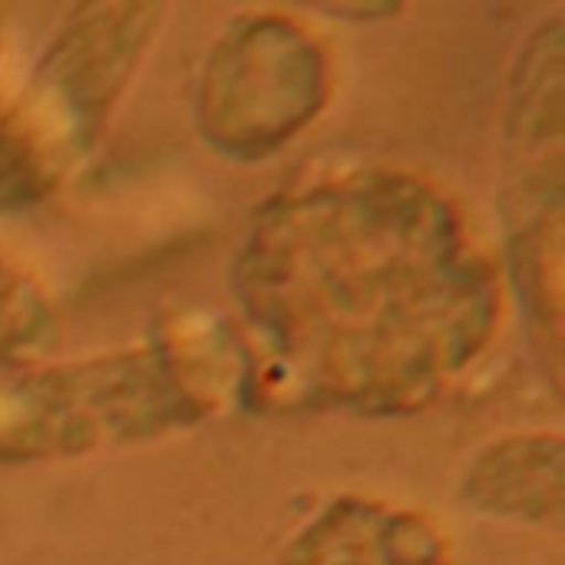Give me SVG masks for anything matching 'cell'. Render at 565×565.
I'll use <instances>...</instances> for the list:
<instances>
[{"label": "cell", "instance_id": "obj_1", "mask_svg": "<svg viewBox=\"0 0 565 565\" xmlns=\"http://www.w3.org/2000/svg\"><path fill=\"white\" fill-rule=\"evenodd\" d=\"M242 371L278 411L407 417L497 341L507 271L430 175L364 166L275 192L232 258Z\"/></svg>", "mask_w": 565, "mask_h": 565}, {"label": "cell", "instance_id": "obj_4", "mask_svg": "<svg viewBox=\"0 0 565 565\" xmlns=\"http://www.w3.org/2000/svg\"><path fill=\"white\" fill-rule=\"evenodd\" d=\"M565 26H536L513 70L503 116V218L510 285L536 354L553 381L563 371L565 205Z\"/></svg>", "mask_w": 565, "mask_h": 565}, {"label": "cell", "instance_id": "obj_9", "mask_svg": "<svg viewBox=\"0 0 565 565\" xmlns=\"http://www.w3.org/2000/svg\"><path fill=\"white\" fill-rule=\"evenodd\" d=\"M3 36H7V13L0 7V53H3Z\"/></svg>", "mask_w": 565, "mask_h": 565}, {"label": "cell", "instance_id": "obj_6", "mask_svg": "<svg viewBox=\"0 0 565 565\" xmlns=\"http://www.w3.org/2000/svg\"><path fill=\"white\" fill-rule=\"evenodd\" d=\"M281 565H450L434 520L381 500L341 497L295 540Z\"/></svg>", "mask_w": 565, "mask_h": 565}, {"label": "cell", "instance_id": "obj_3", "mask_svg": "<svg viewBox=\"0 0 565 565\" xmlns=\"http://www.w3.org/2000/svg\"><path fill=\"white\" fill-rule=\"evenodd\" d=\"M166 17V3H79L0 116V215L40 205L96 146Z\"/></svg>", "mask_w": 565, "mask_h": 565}, {"label": "cell", "instance_id": "obj_5", "mask_svg": "<svg viewBox=\"0 0 565 565\" xmlns=\"http://www.w3.org/2000/svg\"><path fill=\"white\" fill-rule=\"evenodd\" d=\"M331 103V50L301 17L248 10L212 40L195 76V129L225 159L262 162Z\"/></svg>", "mask_w": 565, "mask_h": 565}, {"label": "cell", "instance_id": "obj_2", "mask_svg": "<svg viewBox=\"0 0 565 565\" xmlns=\"http://www.w3.org/2000/svg\"><path fill=\"white\" fill-rule=\"evenodd\" d=\"M242 358L209 328L0 377V463L152 444L212 417Z\"/></svg>", "mask_w": 565, "mask_h": 565}, {"label": "cell", "instance_id": "obj_8", "mask_svg": "<svg viewBox=\"0 0 565 565\" xmlns=\"http://www.w3.org/2000/svg\"><path fill=\"white\" fill-rule=\"evenodd\" d=\"M60 341V315L46 288L0 245V364L36 367Z\"/></svg>", "mask_w": 565, "mask_h": 565}, {"label": "cell", "instance_id": "obj_7", "mask_svg": "<svg viewBox=\"0 0 565 565\" xmlns=\"http://www.w3.org/2000/svg\"><path fill=\"white\" fill-rule=\"evenodd\" d=\"M565 444L556 430H530L483 447L463 480V497L483 513L559 520Z\"/></svg>", "mask_w": 565, "mask_h": 565}]
</instances>
